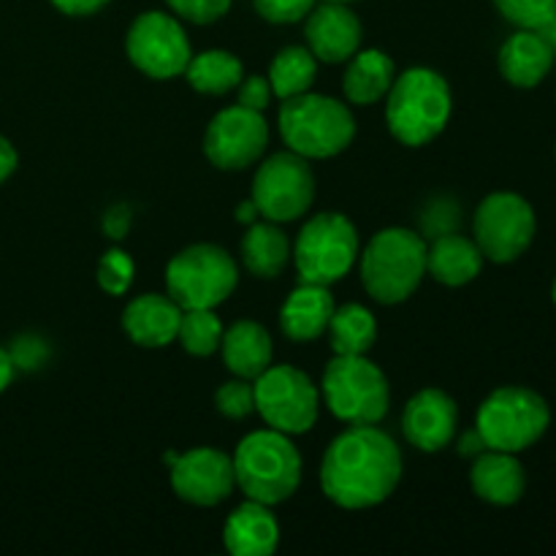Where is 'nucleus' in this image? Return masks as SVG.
Returning a JSON list of instances; mask_svg holds the SVG:
<instances>
[{
	"label": "nucleus",
	"mask_w": 556,
	"mask_h": 556,
	"mask_svg": "<svg viewBox=\"0 0 556 556\" xmlns=\"http://www.w3.org/2000/svg\"><path fill=\"white\" fill-rule=\"evenodd\" d=\"M318 76V60L307 47H286L275 54L269 65V85L280 101L293 96H302L313 87Z\"/></svg>",
	"instance_id": "nucleus-29"
},
{
	"label": "nucleus",
	"mask_w": 556,
	"mask_h": 556,
	"mask_svg": "<svg viewBox=\"0 0 556 556\" xmlns=\"http://www.w3.org/2000/svg\"><path fill=\"white\" fill-rule=\"evenodd\" d=\"M237 98H239V106H248V109H255V112H264L266 106L271 103V98H275V92H271V85L266 76H244L242 81H239L237 87Z\"/></svg>",
	"instance_id": "nucleus-36"
},
{
	"label": "nucleus",
	"mask_w": 556,
	"mask_h": 556,
	"mask_svg": "<svg viewBox=\"0 0 556 556\" xmlns=\"http://www.w3.org/2000/svg\"><path fill=\"white\" fill-rule=\"evenodd\" d=\"M11 380H14V358L5 348H0V394L9 389Z\"/></svg>",
	"instance_id": "nucleus-41"
},
{
	"label": "nucleus",
	"mask_w": 556,
	"mask_h": 556,
	"mask_svg": "<svg viewBox=\"0 0 556 556\" xmlns=\"http://www.w3.org/2000/svg\"><path fill=\"white\" fill-rule=\"evenodd\" d=\"M128 226H130L128 206H114V210H109V215L103 217V228H106V233L112 239H123L125 233H128Z\"/></svg>",
	"instance_id": "nucleus-38"
},
{
	"label": "nucleus",
	"mask_w": 556,
	"mask_h": 556,
	"mask_svg": "<svg viewBox=\"0 0 556 556\" xmlns=\"http://www.w3.org/2000/svg\"><path fill=\"white\" fill-rule=\"evenodd\" d=\"M326 331L334 356H367L378 340V320L364 304L351 302L334 307Z\"/></svg>",
	"instance_id": "nucleus-27"
},
{
	"label": "nucleus",
	"mask_w": 556,
	"mask_h": 556,
	"mask_svg": "<svg viewBox=\"0 0 556 556\" xmlns=\"http://www.w3.org/2000/svg\"><path fill=\"white\" fill-rule=\"evenodd\" d=\"M255 386V413L282 434H307L320 413V391L307 372L291 364H271Z\"/></svg>",
	"instance_id": "nucleus-11"
},
{
	"label": "nucleus",
	"mask_w": 556,
	"mask_h": 556,
	"mask_svg": "<svg viewBox=\"0 0 556 556\" xmlns=\"http://www.w3.org/2000/svg\"><path fill=\"white\" fill-rule=\"evenodd\" d=\"M223 543L231 556H269L280 546V521L269 505L248 500L226 519Z\"/></svg>",
	"instance_id": "nucleus-21"
},
{
	"label": "nucleus",
	"mask_w": 556,
	"mask_h": 556,
	"mask_svg": "<svg viewBox=\"0 0 556 556\" xmlns=\"http://www.w3.org/2000/svg\"><path fill=\"white\" fill-rule=\"evenodd\" d=\"M304 36H307V49L318 63L337 65L348 63L362 49L364 27L348 3L320 0V5L315 3V9L307 14Z\"/></svg>",
	"instance_id": "nucleus-16"
},
{
	"label": "nucleus",
	"mask_w": 556,
	"mask_h": 556,
	"mask_svg": "<svg viewBox=\"0 0 556 556\" xmlns=\"http://www.w3.org/2000/svg\"><path fill=\"white\" fill-rule=\"evenodd\" d=\"M261 217L271 223H293L307 215L315 201V174L307 157L277 152L266 157L253 177V195Z\"/></svg>",
	"instance_id": "nucleus-12"
},
{
	"label": "nucleus",
	"mask_w": 556,
	"mask_h": 556,
	"mask_svg": "<svg viewBox=\"0 0 556 556\" xmlns=\"http://www.w3.org/2000/svg\"><path fill=\"white\" fill-rule=\"evenodd\" d=\"M483 253L476 239L465 233H440L427 244V275L438 280L440 286L462 288L476 280L483 269Z\"/></svg>",
	"instance_id": "nucleus-24"
},
{
	"label": "nucleus",
	"mask_w": 556,
	"mask_h": 556,
	"mask_svg": "<svg viewBox=\"0 0 556 556\" xmlns=\"http://www.w3.org/2000/svg\"><path fill=\"white\" fill-rule=\"evenodd\" d=\"M166 5L177 20L190 22V25H212L228 14L231 0H166Z\"/></svg>",
	"instance_id": "nucleus-34"
},
{
	"label": "nucleus",
	"mask_w": 556,
	"mask_h": 556,
	"mask_svg": "<svg viewBox=\"0 0 556 556\" xmlns=\"http://www.w3.org/2000/svg\"><path fill=\"white\" fill-rule=\"evenodd\" d=\"M552 299H554V307H556V277H554V286H552Z\"/></svg>",
	"instance_id": "nucleus-43"
},
{
	"label": "nucleus",
	"mask_w": 556,
	"mask_h": 556,
	"mask_svg": "<svg viewBox=\"0 0 556 556\" xmlns=\"http://www.w3.org/2000/svg\"><path fill=\"white\" fill-rule=\"evenodd\" d=\"M163 462L168 465L174 494L199 508L220 505L223 500L231 497L237 486L233 456L220 448L201 445V448H190L188 454H166Z\"/></svg>",
	"instance_id": "nucleus-15"
},
{
	"label": "nucleus",
	"mask_w": 556,
	"mask_h": 556,
	"mask_svg": "<svg viewBox=\"0 0 556 556\" xmlns=\"http://www.w3.org/2000/svg\"><path fill=\"white\" fill-rule=\"evenodd\" d=\"M554 152H556V147H554Z\"/></svg>",
	"instance_id": "nucleus-45"
},
{
	"label": "nucleus",
	"mask_w": 556,
	"mask_h": 556,
	"mask_svg": "<svg viewBox=\"0 0 556 556\" xmlns=\"http://www.w3.org/2000/svg\"><path fill=\"white\" fill-rule=\"evenodd\" d=\"M223 364L233 378L255 380L275 362V342L271 334L255 320H237L223 331Z\"/></svg>",
	"instance_id": "nucleus-23"
},
{
	"label": "nucleus",
	"mask_w": 556,
	"mask_h": 556,
	"mask_svg": "<svg viewBox=\"0 0 556 556\" xmlns=\"http://www.w3.org/2000/svg\"><path fill=\"white\" fill-rule=\"evenodd\" d=\"M302 467V454L291 443V434L277 429L250 432L233 454V478L239 492L269 508L299 492Z\"/></svg>",
	"instance_id": "nucleus-4"
},
{
	"label": "nucleus",
	"mask_w": 556,
	"mask_h": 556,
	"mask_svg": "<svg viewBox=\"0 0 556 556\" xmlns=\"http://www.w3.org/2000/svg\"><path fill=\"white\" fill-rule=\"evenodd\" d=\"M483 451H486V443H483V438H481V432H467L465 438H462V443H459V454L462 456H472V459H476V456H481Z\"/></svg>",
	"instance_id": "nucleus-40"
},
{
	"label": "nucleus",
	"mask_w": 556,
	"mask_h": 556,
	"mask_svg": "<svg viewBox=\"0 0 556 556\" xmlns=\"http://www.w3.org/2000/svg\"><path fill=\"white\" fill-rule=\"evenodd\" d=\"M223 331L226 329H223L215 309H185L182 320H179L177 342L190 356L206 358L215 351H220Z\"/></svg>",
	"instance_id": "nucleus-30"
},
{
	"label": "nucleus",
	"mask_w": 556,
	"mask_h": 556,
	"mask_svg": "<svg viewBox=\"0 0 556 556\" xmlns=\"http://www.w3.org/2000/svg\"><path fill=\"white\" fill-rule=\"evenodd\" d=\"M125 52L144 76L157 81L182 76L193 58V47L182 22L166 11H144L125 36Z\"/></svg>",
	"instance_id": "nucleus-13"
},
{
	"label": "nucleus",
	"mask_w": 556,
	"mask_h": 556,
	"mask_svg": "<svg viewBox=\"0 0 556 556\" xmlns=\"http://www.w3.org/2000/svg\"><path fill=\"white\" fill-rule=\"evenodd\" d=\"M402 481V454L378 424H356L337 434L320 465V489L345 510L386 503Z\"/></svg>",
	"instance_id": "nucleus-1"
},
{
	"label": "nucleus",
	"mask_w": 556,
	"mask_h": 556,
	"mask_svg": "<svg viewBox=\"0 0 556 556\" xmlns=\"http://www.w3.org/2000/svg\"><path fill=\"white\" fill-rule=\"evenodd\" d=\"M362 242L358 231L342 212H320L304 223L291 255L296 264L299 280L315 286H331L342 280L356 266Z\"/></svg>",
	"instance_id": "nucleus-9"
},
{
	"label": "nucleus",
	"mask_w": 556,
	"mask_h": 556,
	"mask_svg": "<svg viewBox=\"0 0 556 556\" xmlns=\"http://www.w3.org/2000/svg\"><path fill=\"white\" fill-rule=\"evenodd\" d=\"M334 307L329 286L299 280V286L288 293L280 307L282 334L291 342H315L320 334H326Z\"/></svg>",
	"instance_id": "nucleus-22"
},
{
	"label": "nucleus",
	"mask_w": 556,
	"mask_h": 556,
	"mask_svg": "<svg viewBox=\"0 0 556 556\" xmlns=\"http://www.w3.org/2000/svg\"><path fill=\"white\" fill-rule=\"evenodd\" d=\"M494 5L521 30H543L556 20V0H494Z\"/></svg>",
	"instance_id": "nucleus-31"
},
{
	"label": "nucleus",
	"mask_w": 556,
	"mask_h": 556,
	"mask_svg": "<svg viewBox=\"0 0 556 556\" xmlns=\"http://www.w3.org/2000/svg\"><path fill=\"white\" fill-rule=\"evenodd\" d=\"M185 309L168 293H141L123 313V329L139 348H166L177 340Z\"/></svg>",
	"instance_id": "nucleus-18"
},
{
	"label": "nucleus",
	"mask_w": 556,
	"mask_h": 556,
	"mask_svg": "<svg viewBox=\"0 0 556 556\" xmlns=\"http://www.w3.org/2000/svg\"><path fill=\"white\" fill-rule=\"evenodd\" d=\"M459 427V407L454 396L440 389H424L407 402L402 416V432L407 443L421 454H440L448 448Z\"/></svg>",
	"instance_id": "nucleus-17"
},
{
	"label": "nucleus",
	"mask_w": 556,
	"mask_h": 556,
	"mask_svg": "<svg viewBox=\"0 0 556 556\" xmlns=\"http://www.w3.org/2000/svg\"><path fill=\"white\" fill-rule=\"evenodd\" d=\"M237 286V261L220 244H190L166 266V291L182 309L220 307Z\"/></svg>",
	"instance_id": "nucleus-7"
},
{
	"label": "nucleus",
	"mask_w": 556,
	"mask_h": 556,
	"mask_svg": "<svg viewBox=\"0 0 556 556\" xmlns=\"http://www.w3.org/2000/svg\"><path fill=\"white\" fill-rule=\"evenodd\" d=\"M185 79L201 96H226L237 90L239 81L244 79V65L237 54L226 49H206L190 58Z\"/></svg>",
	"instance_id": "nucleus-28"
},
{
	"label": "nucleus",
	"mask_w": 556,
	"mask_h": 556,
	"mask_svg": "<svg viewBox=\"0 0 556 556\" xmlns=\"http://www.w3.org/2000/svg\"><path fill=\"white\" fill-rule=\"evenodd\" d=\"M470 486L476 497H481L483 503L508 508V505H516L525 497L527 472L521 462L516 459V454L486 448L472 462Z\"/></svg>",
	"instance_id": "nucleus-20"
},
{
	"label": "nucleus",
	"mask_w": 556,
	"mask_h": 556,
	"mask_svg": "<svg viewBox=\"0 0 556 556\" xmlns=\"http://www.w3.org/2000/svg\"><path fill=\"white\" fill-rule=\"evenodd\" d=\"M396 79L394 60L380 49H358L348 60L345 79H342V92L356 106H372L389 96L391 85Z\"/></svg>",
	"instance_id": "nucleus-25"
},
{
	"label": "nucleus",
	"mask_w": 556,
	"mask_h": 556,
	"mask_svg": "<svg viewBox=\"0 0 556 556\" xmlns=\"http://www.w3.org/2000/svg\"><path fill=\"white\" fill-rule=\"evenodd\" d=\"M552 424V407L527 386H503L478 407L476 429L492 451L521 454L532 448Z\"/></svg>",
	"instance_id": "nucleus-6"
},
{
	"label": "nucleus",
	"mask_w": 556,
	"mask_h": 556,
	"mask_svg": "<svg viewBox=\"0 0 556 556\" xmlns=\"http://www.w3.org/2000/svg\"><path fill=\"white\" fill-rule=\"evenodd\" d=\"M258 206H255L253 199L242 201V204L237 206V212H233V217H237V223H242V226H253L255 220H258Z\"/></svg>",
	"instance_id": "nucleus-42"
},
{
	"label": "nucleus",
	"mask_w": 556,
	"mask_h": 556,
	"mask_svg": "<svg viewBox=\"0 0 556 556\" xmlns=\"http://www.w3.org/2000/svg\"><path fill=\"white\" fill-rule=\"evenodd\" d=\"M500 74L508 85L532 90L548 76L554 65V47L541 30H516L500 47L497 54Z\"/></svg>",
	"instance_id": "nucleus-19"
},
{
	"label": "nucleus",
	"mask_w": 556,
	"mask_h": 556,
	"mask_svg": "<svg viewBox=\"0 0 556 556\" xmlns=\"http://www.w3.org/2000/svg\"><path fill=\"white\" fill-rule=\"evenodd\" d=\"M535 233L538 217L525 195L497 190L478 204L476 220H472V239H476L486 261L514 264L532 248Z\"/></svg>",
	"instance_id": "nucleus-10"
},
{
	"label": "nucleus",
	"mask_w": 556,
	"mask_h": 556,
	"mask_svg": "<svg viewBox=\"0 0 556 556\" xmlns=\"http://www.w3.org/2000/svg\"><path fill=\"white\" fill-rule=\"evenodd\" d=\"M277 125L288 150L307 161L340 155L356 136V119L345 103L331 96H315L309 90L282 101Z\"/></svg>",
	"instance_id": "nucleus-5"
},
{
	"label": "nucleus",
	"mask_w": 556,
	"mask_h": 556,
	"mask_svg": "<svg viewBox=\"0 0 556 556\" xmlns=\"http://www.w3.org/2000/svg\"><path fill=\"white\" fill-rule=\"evenodd\" d=\"M136 264L128 253L123 250H109V253L101 255L96 269V280L101 286V291H106L109 296H123L128 293V288L134 286Z\"/></svg>",
	"instance_id": "nucleus-32"
},
{
	"label": "nucleus",
	"mask_w": 556,
	"mask_h": 556,
	"mask_svg": "<svg viewBox=\"0 0 556 556\" xmlns=\"http://www.w3.org/2000/svg\"><path fill=\"white\" fill-rule=\"evenodd\" d=\"M324 402L342 424H380L389 413V378L367 356H334L324 372Z\"/></svg>",
	"instance_id": "nucleus-8"
},
{
	"label": "nucleus",
	"mask_w": 556,
	"mask_h": 556,
	"mask_svg": "<svg viewBox=\"0 0 556 556\" xmlns=\"http://www.w3.org/2000/svg\"><path fill=\"white\" fill-rule=\"evenodd\" d=\"M329 3H353V0H329Z\"/></svg>",
	"instance_id": "nucleus-44"
},
{
	"label": "nucleus",
	"mask_w": 556,
	"mask_h": 556,
	"mask_svg": "<svg viewBox=\"0 0 556 556\" xmlns=\"http://www.w3.org/2000/svg\"><path fill=\"white\" fill-rule=\"evenodd\" d=\"M242 261L253 277H261V280L280 277L291 261V242L280 223L255 220L253 226H248L242 237Z\"/></svg>",
	"instance_id": "nucleus-26"
},
{
	"label": "nucleus",
	"mask_w": 556,
	"mask_h": 556,
	"mask_svg": "<svg viewBox=\"0 0 556 556\" xmlns=\"http://www.w3.org/2000/svg\"><path fill=\"white\" fill-rule=\"evenodd\" d=\"M358 275L375 302H407L427 277V239L400 226L383 228L358 253Z\"/></svg>",
	"instance_id": "nucleus-3"
},
{
	"label": "nucleus",
	"mask_w": 556,
	"mask_h": 556,
	"mask_svg": "<svg viewBox=\"0 0 556 556\" xmlns=\"http://www.w3.org/2000/svg\"><path fill=\"white\" fill-rule=\"evenodd\" d=\"M454 96L443 74L432 68H407L386 96V123L405 147H424L451 123Z\"/></svg>",
	"instance_id": "nucleus-2"
},
{
	"label": "nucleus",
	"mask_w": 556,
	"mask_h": 556,
	"mask_svg": "<svg viewBox=\"0 0 556 556\" xmlns=\"http://www.w3.org/2000/svg\"><path fill=\"white\" fill-rule=\"evenodd\" d=\"M269 144V125L264 112L248 106L223 109L204 130V155L220 172H242L264 155Z\"/></svg>",
	"instance_id": "nucleus-14"
},
{
	"label": "nucleus",
	"mask_w": 556,
	"mask_h": 556,
	"mask_svg": "<svg viewBox=\"0 0 556 556\" xmlns=\"http://www.w3.org/2000/svg\"><path fill=\"white\" fill-rule=\"evenodd\" d=\"M215 407L228 421H244L255 413V386L253 380L233 378L215 391Z\"/></svg>",
	"instance_id": "nucleus-33"
},
{
	"label": "nucleus",
	"mask_w": 556,
	"mask_h": 556,
	"mask_svg": "<svg viewBox=\"0 0 556 556\" xmlns=\"http://www.w3.org/2000/svg\"><path fill=\"white\" fill-rule=\"evenodd\" d=\"M106 3L109 0H52L54 9L68 16H90L101 11Z\"/></svg>",
	"instance_id": "nucleus-37"
},
{
	"label": "nucleus",
	"mask_w": 556,
	"mask_h": 556,
	"mask_svg": "<svg viewBox=\"0 0 556 556\" xmlns=\"http://www.w3.org/2000/svg\"><path fill=\"white\" fill-rule=\"evenodd\" d=\"M318 0H255V11L271 25H296L307 20Z\"/></svg>",
	"instance_id": "nucleus-35"
},
{
	"label": "nucleus",
	"mask_w": 556,
	"mask_h": 556,
	"mask_svg": "<svg viewBox=\"0 0 556 556\" xmlns=\"http://www.w3.org/2000/svg\"><path fill=\"white\" fill-rule=\"evenodd\" d=\"M16 166H20V155H16L14 144L5 136H0V185L16 172Z\"/></svg>",
	"instance_id": "nucleus-39"
}]
</instances>
